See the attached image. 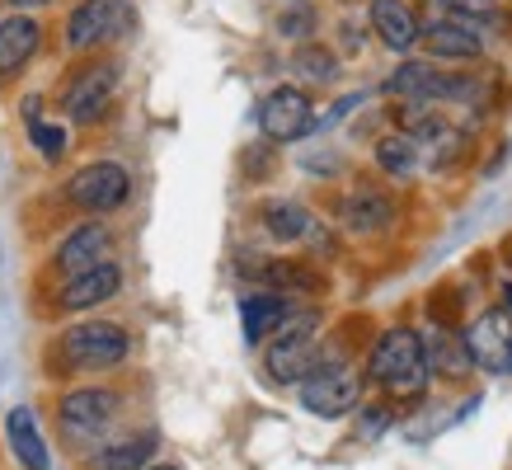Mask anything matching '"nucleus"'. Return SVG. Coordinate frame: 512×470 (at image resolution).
Returning <instances> with one entry per match:
<instances>
[{"label":"nucleus","mask_w":512,"mask_h":470,"mask_svg":"<svg viewBox=\"0 0 512 470\" xmlns=\"http://www.w3.org/2000/svg\"><path fill=\"white\" fill-rule=\"evenodd\" d=\"M113 259V231L104 226V221H80L76 231L62 235V245H57V254H52V264H57V273H85V268L94 264H109Z\"/></svg>","instance_id":"nucleus-15"},{"label":"nucleus","mask_w":512,"mask_h":470,"mask_svg":"<svg viewBox=\"0 0 512 470\" xmlns=\"http://www.w3.org/2000/svg\"><path fill=\"white\" fill-rule=\"evenodd\" d=\"M132 198V170L118 160H90L66 179V203L85 217H109Z\"/></svg>","instance_id":"nucleus-7"},{"label":"nucleus","mask_w":512,"mask_h":470,"mask_svg":"<svg viewBox=\"0 0 512 470\" xmlns=\"http://www.w3.org/2000/svg\"><path fill=\"white\" fill-rule=\"evenodd\" d=\"M141 470H179V466H170V461H146Z\"/></svg>","instance_id":"nucleus-34"},{"label":"nucleus","mask_w":512,"mask_h":470,"mask_svg":"<svg viewBox=\"0 0 512 470\" xmlns=\"http://www.w3.org/2000/svg\"><path fill=\"white\" fill-rule=\"evenodd\" d=\"M292 315V301L282 292H249L240 301V329H245V344H264L268 334Z\"/></svg>","instance_id":"nucleus-20"},{"label":"nucleus","mask_w":512,"mask_h":470,"mask_svg":"<svg viewBox=\"0 0 512 470\" xmlns=\"http://www.w3.org/2000/svg\"><path fill=\"white\" fill-rule=\"evenodd\" d=\"M423 362H428V372L442 376V381H466V376L475 372L461 334L451 325H433V334H423Z\"/></svg>","instance_id":"nucleus-18"},{"label":"nucleus","mask_w":512,"mask_h":470,"mask_svg":"<svg viewBox=\"0 0 512 470\" xmlns=\"http://www.w3.org/2000/svg\"><path fill=\"white\" fill-rule=\"evenodd\" d=\"M113 419H118V395L104 391V386H80V391H66L62 405H57V428L71 447H94V442L109 438Z\"/></svg>","instance_id":"nucleus-9"},{"label":"nucleus","mask_w":512,"mask_h":470,"mask_svg":"<svg viewBox=\"0 0 512 470\" xmlns=\"http://www.w3.org/2000/svg\"><path fill=\"white\" fill-rule=\"evenodd\" d=\"M395 428V405H357V442H381Z\"/></svg>","instance_id":"nucleus-28"},{"label":"nucleus","mask_w":512,"mask_h":470,"mask_svg":"<svg viewBox=\"0 0 512 470\" xmlns=\"http://www.w3.org/2000/svg\"><path fill=\"white\" fill-rule=\"evenodd\" d=\"M461 344L470 353V367L484 376L512 372V315L503 306H489L461 329Z\"/></svg>","instance_id":"nucleus-10"},{"label":"nucleus","mask_w":512,"mask_h":470,"mask_svg":"<svg viewBox=\"0 0 512 470\" xmlns=\"http://www.w3.org/2000/svg\"><path fill=\"white\" fill-rule=\"evenodd\" d=\"M296 395H301V409L315 419H348L367 400V372H357L348 362L315 358L311 372L296 381Z\"/></svg>","instance_id":"nucleus-3"},{"label":"nucleus","mask_w":512,"mask_h":470,"mask_svg":"<svg viewBox=\"0 0 512 470\" xmlns=\"http://www.w3.org/2000/svg\"><path fill=\"white\" fill-rule=\"evenodd\" d=\"M367 381L381 386L390 400H414L419 405L423 391H428V362H423V334L409 325L381 329V339L367 353Z\"/></svg>","instance_id":"nucleus-1"},{"label":"nucleus","mask_w":512,"mask_h":470,"mask_svg":"<svg viewBox=\"0 0 512 470\" xmlns=\"http://www.w3.org/2000/svg\"><path fill=\"white\" fill-rule=\"evenodd\" d=\"M301 170L320 174V179H334V174H343V156L339 151H306V156H301Z\"/></svg>","instance_id":"nucleus-29"},{"label":"nucleus","mask_w":512,"mask_h":470,"mask_svg":"<svg viewBox=\"0 0 512 470\" xmlns=\"http://www.w3.org/2000/svg\"><path fill=\"white\" fill-rule=\"evenodd\" d=\"M259 132H264L268 146H296L315 132V99L306 85H278L259 99Z\"/></svg>","instance_id":"nucleus-8"},{"label":"nucleus","mask_w":512,"mask_h":470,"mask_svg":"<svg viewBox=\"0 0 512 470\" xmlns=\"http://www.w3.org/2000/svg\"><path fill=\"white\" fill-rule=\"evenodd\" d=\"M372 160H376V170L386 174V179H414V174L423 170V151H419V141L409 137V132H386V137H376L372 146Z\"/></svg>","instance_id":"nucleus-22"},{"label":"nucleus","mask_w":512,"mask_h":470,"mask_svg":"<svg viewBox=\"0 0 512 470\" xmlns=\"http://www.w3.org/2000/svg\"><path fill=\"white\" fill-rule=\"evenodd\" d=\"M5 5H10V10H43V5H52V0H5Z\"/></svg>","instance_id":"nucleus-32"},{"label":"nucleus","mask_w":512,"mask_h":470,"mask_svg":"<svg viewBox=\"0 0 512 470\" xmlns=\"http://www.w3.org/2000/svg\"><path fill=\"white\" fill-rule=\"evenodd\" d=\"M259 226L268 231V240H278V245H296V240H306L315 226V212L306 203H296V198H268L259 207Z\"/></svg>","instance_id":"nucleus-19"},{"label":"nucleus","mask_w":512,"mask_h":470,"mask_svg":"<svg viewBox=\"0 0 512 470\" xmlns=\"http://www.w3.org/2000/svg\"><path fill=\"white\" fill-rule=\"evenodd\" d=\"M466 156H470V132H461V127H442V132L423 146V170L447 174V170H456Z\"/></svg>","instance_id":"nucleus-24"},{"label":"nucleus","mask_w":512,"mask_h":470,"mask_svg":"<svg viewBox=\"0 0 512 470\" xmlns=\"http://www.w3.org/2000/svg\"><path fill=\"white\" fill-rule=\"evenodd\" d=\"M362 104H367V90L343 94V99H339V104H334V109H329V113H320V118H315V132H325V127H334V123H339V118H348V113H353V109H362Z\"/></svg>","instance_id":"nucleus-30"},{"label":"nucleus","mask_w":512,"mask_h":470,"mask_svg":"<svg viewBox=\"0 0 512 470\" xmlns=\"http://www.w3.org/2000/svg\"><path fill=\"white\" fill-rule=\"evenodd\" d=\"M123 292V268L113 264H94L85 268V273H71V278L57 287V306H62L66 315H85L94 311V306H104V301H113Z\"/></svg>","instance_id":"nucleus-14"},{"label":"nucleus","mask_w":512,"mask_h":470,"mask_svg":"<svg viewBox=\"0 0 512 470\" xmlns=\"http://www.w3.org/2000/svg\"><path fill=\"white\" fill-rule=\"evenodd\" d=\"M292 71H296L301 85H334V80L343 76V57L334 52V47H320L311 38V43H296Z\"/></svg>","instance_id":"nucleus-23"},{"label":"nucleus","mask_w":512,"mask_h":470,"mask_svg":"<svg viewBox=\"0 0 512 470\" xmlns=\"http://www.w3.org/2000/svg\"><path fill=\"white\" fill-rule=\"evenodd\" d=\"M156 433H132V438H104L90 452V470H141L146 461H156Z\"/></svg>","instance_id":"nucleus-21"},{"label":"nucleus","mask_w":512,"mask_h":470,"mask_svg":"<svg viewBox=\"0 0 512 470\" xmlns=\"http://www.w3.org/2000/svg\"><path fill=\"white\" fill-rule=\"evenodd\" d=\"M367 29L376 33V43L386 52H414L423 33V19L409 0H372V15H367Z\"/></svg>","instance_id":"nucleus-16"},{"label":"nucleus","mask_w":512,"mask_h":470,"mask_svg":"<svg viewBox=\"0 0 512 470\" xmlns=\"http://www.w3.org/2000/svg\"><path fill=\"white\" fill-rule=\"evenodd\" d=\"M5 442H10V452L24 470H52V452H47L43 428H38L29 405H15L5 414Z\"/></svg>","instance_id":"nucleus-17"},{"label":"nucleus","mask_w":512,"mask_h":470,"mask_svg":"<svg viewBox=\"0 0 512 470\" xmlns=\"http://www.w3.org/2000/svg\"><path fill=\"white\" fill-rule=\"evenodd\" d=\"M334 217H339V226L348 235H357V240H372V235H381V231H390V226H395L400 207H395V198H390V193H381V188L357 184V188H348V193L339 198Z\"/></svg>","instance_id":"nucleus-11"},{"label":"nucleus","mask_w":512,"mask_h":470,"mask_svg":"<svg viewBox=\"0 0 512 470\" xmlns=\"http://www.w3.org/2000/svg\"><path fill=\"white\" fill-rule=\"evenodd\" d=\"M282 5H287V0H282Z\"/></svg>","instance_id":"nucleus-35"},{"label":"nucleus","mask_w":512,"mask_h":470,"mask_svg":"<svg viewBox=\"0 0 512 470\" xmlns=\"http://www.w3.org/2000/svg\"><path fill=\"white\" fill-rule=\"evenodd\" d=\"M498 306H503V311L512 315V282H508V287H503V301H498Z\"/></svg>","instance_id":"nucleus-33"},{"label":"nucleus","mask_w":512,"mask_h":470,"mask_svg":"<svg viewBox=\"0 0 512 470\" xmlns=\"http://www.w3.org/2000/svg\"><path fill=\"white\" fill-rule=\"evenodd\" d=\"M320 358V315L292 311L273 334L264 339V372L278 386H296Z\"/></svg>","instance_id":"nucleus-4"},{"label":"nucleus","mask_w":512,"mask_h":470,"mask_svg":"<svg viewBox=\"0 0 512 470\" xmlns=\"http://www.w3.org/2000/svg\"><path fill=\"white\" fill-rule=\"evenodd\" d=\"M29 141H33V151H38L47 165H57V160L71 151V132H66L62 123H47V118H33L29 123Z\"/></svg>","instance_id":"nucleus-26"},{"label":"nucleus","mask_w":512,"mask_h":470,"mask_svg":"<svg viewBox=\"0 0 512 470\" xmlns=\"http://www.w3.org/2000/svg\"><path fill=\"white\" fill-rule=\"evenodd\" d=\"M38 52H43V24H38V15H29V10L0 15V85L24 76Z\"/></svg>","instance_id":"nucleus-12"},{"label":"nucleus","mask_w":512,"mask_h":470,"mask_svg":"<svg viewBox=\"0 0 512 470\" xmlns=\"http://www.w3.org/2000/svg\"><path fill=\"white\" fill-rule=\"evenodd\" d=\"M132 29H137V10L127 0H80L66 15L62 38L71 52H99V47L127 38Z\"/></svg>","instance_id":"nucleus-6"},{"label":"nucleus","mask_w":512,"mask_h":470,"mask_svg":"<svg viewBox=\"0 0 512 470\" xmlns=\"http://www.w3.org/2000/svg\"><path fill=\"white\" fill-rule=\"evenodd\" d=\"M127 353H132V339L113 320H76L57 339L62 372H113V367L127 362Z\"/></svg>","instance_id":"nucleus-2"},{"label":"nucleus","mask_w":512,"mask_h":470,"mask_svg":"<svg viewBox=\"0 0 512 470\" xmlns=\"http://www.w3.org/2000/svg\"><path fill=\"white\" fill-rule=\"evenodd\" d=\"M118 90H123V66L109 62V57H99V62H85L76 76L66 80L62 90V113L71 123L80 127H94L104 123L118 104Z\"/></svg>","instance_id":"nucleus-5"},{"label":"nucleus","mask_w":512,"mask_h":470,"mask_svg":"<svg viewBox=\"0 0 512 470\" xmlns=\"http://www.w3.org/2000/svg\"><path fill=\"white\" fill-rule=\"evenodd\" d=\"M273 29H278V38H287V43H311L315 29H320V10H315V0H287Z\"/></svg>","instance_id":"nucleus-25"},{"label":"nucleus","mask_w":512,"mask_h":470,"mask_svg":"<svg viewBox=\"0 0 512 470\" xmlns=\"http://www.w3.org/2000/svg\"><path fill=\"white\" fill-rule=\"evenodd\" d=\"M362 43H367V24H362V19H343L339 24V47L353 57V52H362Z\"/></svg>","instance_id":"nucleus-31"},{"label":"nucleus","mask_w":512,"mask_h":470,"mask_svg":"<svg viewBox=\"0 0 512 470\" xmlns=\"http://www.w3.org/2000/svg\"><path fill=\"white\" fill-rule=\"evenodd\" d=\"M419 43L428 47L433 62H475L484 52V29L475 19H451V15H437L423 24Z\"/></svg>","instance_id":"nucleus-13"},{"label":"nucleus","mask_w":512,"mask_h":470,"mask_svg":"<svg viewBox=\"0 0 512 470\" xmlns=\"http://www.w3.org/2000/svg\"><path fill=\"white\" fill-rule=\"evenodd\" d=\"M437 15H451V19H475L480 29H494L503 24V10H498V0H433Z\"/></svg>","instance_id":"nucleus-27"}]
</instances>
